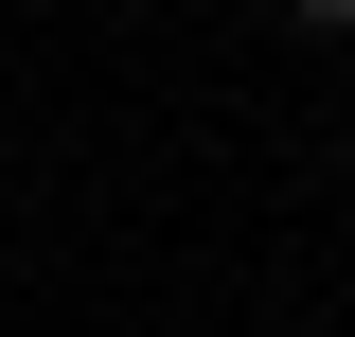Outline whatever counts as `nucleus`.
Masks as SVG:
<instances>
[{
    "label": "nucleus",
    "mask_w": 355,
    "mask_h": 337,
    "mask_svg": "<svg viewBox=\"0 0 355 337\" xmlns=\"http://www.w3.org/2000/svg\"><path fill=\"white\" fill-rule=\"evenodd\" d=\"M302 18H320V36H355V0H302Z\"/></svg>",
    "instance_id": "obj_1"
}]
</instances>
